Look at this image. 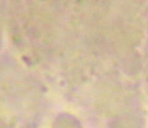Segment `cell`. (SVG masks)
<instances>
[{
	"mask_svg": "<svg viewBox=\"0 0 148 128\" xmlns=\"http://www.w3.org/2000/svg\"><path fill=\"white\" fill-rule=\"evenodd\" d=\"M53 128H81L79 122L72 116H58Z\"/></svg>",
	"mask_w": 148,
	"mask_h": 128,
	"instance_id": "6da1fadb",
	"label": "cell"
}]
</instances>
